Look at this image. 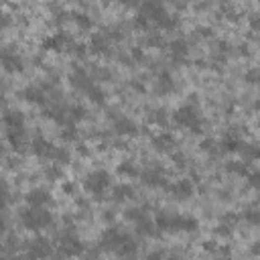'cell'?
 I'll return each instance as SVG.
<instances>
[{
    "instance_id": "obj_6",
    "label": "cell",
    "mask_w": 260,
    "mask_h": 260,
    "mask_svg": "<svg viewBox=\"0 0 260 260\" xmlns=\"http://www.w3.org/2000/svg\"><path fill=\"white\" fill-rule=\"evenodd\" d=\"M83 242L74 234H63L59 238V254L65 258H75L83 252Z\"/></svg>"
},
{
    "instance_id": "obj_12",
    "label": "cell",
    "mask_w": 260,
    "mask_h": 260,
    "mask_svg": "<svg viewBox=\"0 0 260 260\" xmlns=\"http://www.w3.org/2000/svg\"><path fill=\"white\" fill-rule=\"evenodd\" d=\"M25 199H27L29 207H45V205L51 203V195H49V191H47V189H41V187L31 189V191L25 195Z\"/></svg>"
},
{
    "instance_id": "obj_45",
    "label": "cell",
    "mask_w": 260,
    "mask_h": 260,
    "mask_svg": "<svg viewBox=\"0 0 260 260\" xmlns=\"http://www.w3.org/2000/svg\"><path fill=\"white\" fill-rule=\"evenodd\" d=\"M203 250H207V252H214V250H218V246H216V242H212V240H207V242H203Z\"/></svg>"
},
{
    "instance_id": "obj_1",
    "label": "cell",
    "mask_w": 260,
    "mask_h": 260,
    "mask_svg": "<svg viewBox=\"0 0 260 260\" xmlns=\"http://www.w3.org/2000/svg\"><path fill=\"white\" fill-rule=\"evenodd\" d=\"M157 228L161 232H195L199 228V222L189 216H169L161 214L157 216Z\"/></svg>"
},
{
    "instance_id": "obj_7",
    "label": "cell",
    "mask_w": 260,
    "mask_h": 260,
    "mask_svg": "<svg viewBox=\"0 0 260 260\" xmlns=\"http://www.w3.org/2000/svg\"><path fill=\"white\" fill-rule=\"evenodd\" d=\"M126 236H128L126 232L118 230V228H108L106 232L102 234V238H100V248L102 250H108V252H116L120 248V244L124 242Z\"/></svg>"
},
{
    "instance_id": "obj_50",
    "label": "cell",
    "mask_w": 260,
    "mask_h": 260,
    "mask_svg": "<svg viewBox=\"0 0 260 260\" xmlns=\"http://www.w3.org/2000/svg\"><path fill=\"white\" fill-rule=\"evenodd\" d=\"M252 27L254 29H260V19H256V16H254V19H252Z\"/></svg>"
},
{
    "instance_id": "obj_49",
    "label": "cell",
    "mask_w": 260,
    "mask_h": 260,
    "mask_svg": "<svg viewBox=\"0 0 260 260\" xmlns=\"http://www.w3.org/2000/svg\"><path fill=\"white\" fill-rule=\"evenodd\" d=\"M250 250H252V254H254V256H260V242L252 244V248H250Z\"/></svg>"
},
{
    "instance_id": "obj_29",
    "label": "cell",
    "mask_w": 260,
    "mask_h": 260,
    "mask_svg": "<svg viewBox=\"0 0 260 260\" xmlns=\"http://www.w3.org/2000/svg\"><path fill=\"white\" fill-rule=\"evenodd\" d=\"M226 171L228 173H234V175H240V177H248L250 173H248V169H246V165L244 163H240V161H234V163H228L226 165Z\"/></svg>"
},
{
    "instance_id": "obj_32",
    "label": "cell",
    "mask_w": 260,
    "mask_h": 260,
    "mask_svg": "<svg viewBox=\"0 0 260 260\" xmlns=\"http://www.w3.org/2000/svg\"><path fill=\"white\" fill-rule=\"evenodd\" d=\"M75 23H77V27H81L83 31H85V29H92V25H94V21L90 19L88 14H83V12H81V14H75Z\"/></svg>"
},
{
    "instance_id": "obj_41",
    "label": "cell",
    "mask_w": 260,
    "mask_h": 260,
    "mask_svg": "<svg viewBox=\"0 0 260 260\" xmlns=\"http://www.w3.org/2000/svg\"><path fill=\"white\" fill-rule=\"evenodd\" d=\"M216 234H218V236H230V234H232V226H228V223L222 222L220 226L216 228Z\"/></svg>"
},
{
    "instance_id": "obj_26",
    "label": "cell",
    "mask_w": 260,
    "mask_h": 260,
    "mask_svg": "<svg viewBox=\"0 0 260 260\" xmlns=\"http://www.w3.org/2000/svg\"><path fill=\"white\" fill-rule=\"evenodd\" d=\"M112 197H114V201L132 199V197H134V189H132L130 185H116L114 191H112Z\"/></svg>"
},
{
    "instance_id": "obj_28",
    "label": "cell",
    "mask_w": 260,
    "mask_h": 260,
    "mask_svg": "<svg viewBox=\"0 0 260 260\" xmlns=\"http://www.w3.org/2000/svg\"><path fill=\"white\" fill-rule=\"evenodd\" d=\"M118 173L120 175H124V177H136V175H141V171L136 169V165L134 163H130V161H122L118 165Z\"/></svg>"
},
{
    "instance_id": "obj_21",
    "label": "cell",
    "mask_w": 260,
    "mask_h": 260,
    "mask_svg": "<svg viewBox=\"0 0 260 260\" xmlns=\"http://www.w3.org/2000/svg\"><path fill=\"white\" fill-rule=\"evenodd\" d=\"M23 98L31 104H37V106H45L47 104V98H45V92L37 85H29V88L23 92Z\"/></svg>"
},
{
    "instance_id": "obj_51",
    "label": "cell",
    "mask_w": 260,
    "mask_h": 260,
    "mask_svg": "<svg viewBox=\"0 0 260 260\" xmlns=\"http://www.w3.org/2000/svg\"><path fill=\"white\" fill-rule=\"evenodd\" d=\"M6 260H29L27 256H12V258H6Z\"/></svg>"
},
{
    "instance_id": "obj_4",
    "label": "cell",
    "mask_w": 260,
    "mask_h": 260,
    "mask_svg": "<svg viewBox=\"0 0 260 260\" xmlns=\"http://www.w3.org/2000/svg\"><path fill=\"white\" fill-rule=\"evenodd\" d=\"M112 185V179H110V173L108 171H92L88 177L83 181V189L88 193H92L94 197H102L104 193L110 189Z\"/></svg>"
},
{
    "instance_id": "obj_37",
    "label": "cell",
    "mask_w": 260,
    "mask_h": 260,
    "mask_svg": "<svg viewBox=\"0 0 260 260\" xmlns=\"http://www.w3.org/2000/svg\"><path fill=\"white\" fill-rule=\"evenodd\" d=\"M88 96H90V100H92V102H96V104H102V102H104V92L98 88V85H94V88L90 90V94H88Z\"/></svg>"
},
{
    "instance_id": "obj_2",
    "label": "cell",
    "mask_w": 260,
    "mask_h": 260,
    "mask_svg": "<svg viewBox=\"0 0 260 260\" xmlns=\"http://www.w3.org/2000/svg\"><path fill=\"white\" fill-rule=\"evenodd\" d=\"M173 118H175V122L179 126L187 128L189 132L199 134L203 130V118H201L199 110L193 106V104H185V106H181L179 110H175Z\"/></svg>"
},
{
    "instance_id": "obj_10",
    "label": "cell",
    "mask_w": 260,
    "mask_h": 260,
    "mask_svg": "<svg viewBox=\"0 0 260 260\" xmlns=\"http://www.w3.org/2000/svg\"><path fill=\"white\" fill-rule=\"evenodd\" d=\"M69 79H72V85H74V88L79 90V92H83V94H90V90L96 85V83L90 79V75L85 74L81 67H75V69H74V74H72V77H69Z\"/></svg>"
},
{
    "instance_id": "obj_34",
    "label": "cell",
    "mask_w": 260,
    "mask_h": 260,
    "mask_svg": "<svg viewBox=\"0 0 260 260\" xmlns=\"http://www.w3.org/2000/svg\"><path fill=\"white\" fill-rule=\"evenodd\" d=\"M242 152L246 154L248 159H260V147H252V145H244V149H242Z\"/></svg>"
},
{
    "instance_id": "obj_20",
    "label": "cell",
    "mask_w": 260,
    "mask_h": 260,
    "mask_svg": "<svg viewBox=\"0 0 260 260\" xmlns=\"http://www.w3.org/2000/svg\"><path fill=\"white\" fill-rule=\"evenodd\" d=\"M2 120L6 128H25V114L21 110H6Z\"/></svg>"
},
{
    "instance_id": "obj_16",
    "label": "cell",
    "mask_w": 260,
    "mask_h": 260,
    "mask_svg": "<svg viewBox=\"0 0 260 260\" xmlns=\"http://www.w3.org/2000/svg\"><path fill=\"white\" fill-rule=\"evenodd\" d=\"M169 47H171V59L175 61V63H185V59H187V55H189L187 43H185L183 39H175Z\"/></svg>"
},
{
    "instance_id": "obj_36",
    "label": "cell",
    "mask_w": 260,
    "mask_h": 260,
    "mask_svg": "<svg viewBox=\"0 0 260 260\" xmlns=\"http://www.w3.org/2000/svg\"><path fill=\"white\" fill-rule=\"evenodd\" d=\"M244 79H246L248 83H260V67L250 69V72L244 75Z\"/></svg>"
},
{
    "instance_id": "obj_25",
    "label": "cell",
    "mask_w": 260,
    "mask_h": 260,
    "mask_svg": "<svg viewBox=\"0 0 260 260\" xmlns=\"http://www.w3.org/2000/svg\"><path fill=\"white\" fill-rule=\"evenodd\" d=\"M136 230H138V234H143V236H157L159 234L157 223L150 222L149 218H143L141 222H136Z\"/></svg>"
},
{
    "instance_id": "obj_8",
    "label": "cell",
    "mask_w": 260,
    "mask_h": 260,
    "mask_svg": "<svg viewBox=\"0 0 260 260\" xmlns=\"http://www.w3.org/2000/svg\"><path fill=\"white\" fill-rule=\"evenodd\" d=\"M57 149H59V147H55L53 143H49L47 138H43V136L33 138V143H31L33 154H37L39 159H55Z\"/></svg>"
},
{
    "instance_id": "obj_48",
    "label": "cell",
    "mask_w": 260,
    "mask_h": 260,
    "mask_svg": "<svg viewBox=\"0 0 260 260\" xmlns=\"http://www.w3.org/2000/svg\"><path fill=\"white\" fill-rule=\"evenodd\" d=\"M149 45H163V39L161 37H150L149 39Z\"/></svg>"
},
{
    "instance_id": "obj_52",
    "label": "cell",
    "mask_w": 260,
    "mask_h": 260,
    "mask_svg": "<svg viewBox=\"0 0 260 260\" xmlns=\"http://www.w3.org/2000/svg\"><path fill=\"white\" fill-rule=\"evenodd\" d=\"M63 191H69V193H72V191H74V187L67 183V185H63Z\"/></svg>"
},
{
    "instance_id": "obj_38",
    "label": "cell",
    "mask_w": 260,
    "mask_h": 260,
    "mask_svg": "<svg viewBox=\"0 0 260 260\" xmlns=\"http://www.w3.org/2000/svg\"><path fill=\"white\" fill-rule=\"evenodd\" d=\"M248 183H250L254 189H258V191H260V171L250 173V175H248Z\"/></svg>"
},
{
    "instance_id": "obj_15",
    "label": "cell",
    "mask_w": 260,
    "mask_h": 260,
    "mask_svg": "<svg viewBox=\"0 0 260 260\" xmlns=\"http://www.w3.org/2000/svg\"><path fill=\"white\" fill-rule=\"evenodd\" d=\"M143 183L149 187H165V171L163 169H147L143 173Z\"/></svg>"
},
{
    "instance_id": "obj_56",
    "label": "cell",
    "mask_w": 260,
    "mask_h": 260,
    "mask_svg": "<svg viewBox=\"0 0 260 260\" xmlns=\"http://www.w3.org/2000/svg\"><path fill=\"white\" fill-rule=\"evenodd\" d=\"M218 260H228V258H218Z\"/></svg>"
},
{
    "instance_id": "obj_54",
    "label": "cell",
    "mask_w": 260,
    "mask_h": 260,
    "mask_svg": "<svg viewBox=\"0 0 260 260\" xmlns=\"http://www.w3.org/2000/svg\"><path fill=\"white\" fill-rule=\"evenodd\" d=\"M167 260H183V258H179V256H175V254H171Z\"/></svg>"
},
{
    "instance_id": "obj_24",
    "label": "cell",
    "mask_w": 260,
    "mask_h": 260,
    "mask_svg": "<svg viewBox=\"0 0 260 260\" xmlns=\"http://www.w3.org/2000/svg\"><path fill=\"white\" fill-rule=\"evenodd\" d=\"M157 92H159V94H163V96H167V94H171V92H175V81H173V77H171L167 72L159 75V81H157Z\"/></svg>"
},
{
    "instance_id": "obj_46",
    "label": "cell",
    "mask_w": 260,
    "mask_h": 260,
    "mask_svg": "<svg viewBox=\"0 0 260 260\" xmlns=\"http://www.w3.org/2000/svg\"><path fill=\"white\" fill-rule=\"evenodd\" d=\"M173 159H175L177 167H179V165H181V167L185 165V157H183V154H177V152H175V154H173Z\"/></svg>"
},
{
    "instance_id": "obj_30",
    "label": "cell",
    "mask_w": 260,
    "mask_h": 260,
    "mask_svg": "<svg viewBox=\"0 0 260 260\" xmlns=\"http://www.w3.org/2000/svg\"><path fill=\"white\" fill-rule=\"evenodd\" d=\"M61 138H63V141H77L75 124H65L63 130H61Z\"/></svg>"
},
{
    "instance_id": "obj_33",
    "label": "cell",
    "mask_w": 260,
    "mask_h": 260,
    "mask_svg": "<svg viewBox=\"0 0 260 260\" xmlns=\"http://www.w3.org/2000/svg\"><path fill=\"white\" fill-rule=\"evenodd\" d=\"M143 218H147V214H145L143 210H138V207H130V210H126V220L141 222Z\"/></svg>"
},
{
    "instance_id": "obj_3",
    "label": "cell",
    "mask_w": 260,
    "mask_h": 260,
    "mask_svg": "<svg viewBox=\"0 0 260 260\" xmlns=\"http://www.w3.org/2000/svg\"><path fill=\"white\" fill-rule=\"evenodd\" d=\"M21 222L27 230L39 232L53 222V216H51V212H47L45 207H27V210L21 212Z\"/></svg>"
},
{
    "instance_id": "obj_53",
    "label": "cell",
    "mask_w": 260,
    "mask_h": 260,
    "mask_svg": "<svg viewBox=\"0 0 260 260\" xmlns=\"http://www.w3.org/2000/svg\"><path fill=\"white\" fill-rule=\"evenodd\" d=\"M77 150H79V152H83V154H88V149H85L83 145H79V147H77Z\"/></svg>"
},
{
    "instance_id": "obj_14",
    "label": "cell",
    "mask_w": 260,
    "mask_h": 260,
    "mask_svg": "<svg viewBox=\"0 0 260 260\" xmlns=\"http://www.w3.org/2000/svg\"><path fill=\"white\" fill-rule=\"evenodd\" d=\"M114 132L122 134V136H134V134H138V126L134 120H130L126 116H118L114 120Z\"/></svg>"
},
{
    "instance_id": "obj_35",
    "label": "cell",
    "mask_w": 260,
    "mask_h": 260,
    "mask_svg": "<svg viewBox=\"0 0 260 260\" xmlns=\"http://www.w3.org/2000/svg\"><path fill=\"white\" fill-rule=\"evenodd\" d=\"M244 220L248 223H254V226H258V223H260V210H248V212H244Z\"/></svg>"
},
{
    "instance_id": "obj_23",
    "label": "cell",
    "mask_w": 260,
    "mask_h": 260,
    "mask_svg": "<svg viewBox=\"0 0 260 260\" xmlns=\"http://www.w3.org/2000/svg\"><path fill=\"white\" fill-rule=\"evenodd\" d=\"M220 147H222L223 152H238V150L244 149V143H242L236 134H226L223 136V141L220 143Z\"/></svg>"
},
{
    "instance_id": "obj_17",
    "label": "cell",
    "mask_w": 260,
    "mask_h": 260,
    "mask_svg": "<svg viewBox=\"0 0 260 260\" xmlns=\"http://www.w3.org/2000/svg\"><path fill=\"white\" fill-rule=\"evenodd\" d=\"M152 147L161 152H169V150H173V147H175V136L171 132H161L152 138Z\"/></svg>"
},
{
    "instance_id": "obj_39",
    "label": "cell",
    "mask_w": 260,
    "mask_h": 260,
    "mask_svg": "<svg viewBox=\"0 0 260 260\" xmlns=\"http://www.w3.org/2000/svg\"><path fill=\"white\" fill-rule=\"evenodd\" d=\"M47 177L49 179H55V177H61V165H53V167H49L47 169Z\"/></svg>"
},
{
    "instance_id": "obj_13",
    "label": "cell",
    "mask_w": 260,
    "mask_h": 260,
    "mask_svg": "<svg viewBox=\"0 0 260 260\" xmlns=\"http://www.w3.org/2000/svg\"><path fill=\"white\" fill-rule=\"evenodd\" d=\"M193 181L191 179H179L177 183H173L169 187V191L173 193V197H177V199H187V197H191L193 195Z\"/></svg>"
},
{
    "instance_id": "obj_40",
    "label": "cell",
    "mask_w": 260,
    "mask_h": 260,
    "mask_svg": "<svg viewBox=\"0 0 260 260\" xmlns=\"http://www.w3.org/2000/svg\"><path fill=\"white\" fill-rule=\"evenodd\" d=\"M167 258H169V254L165 250H154L147 256V260H167Z\"/></svg>"
},
{
    "instance_id": "obj_42",
    "label": "cell",
    "mask_w": 260,
    "mask_h": 260,
    "mask_svg": "<svg viewBox=\"0 0 260 260\" xmlns=\"http://www.w3.org/2000/svg\"><path fill=\"white\" fill-rule=\"evenodd\" d=\"M216 147H218L216 141H203V143H201V149H203L205 152H216V150H218Z\"/></svg>"
},
{
    "instance_id": "obj_27",
    "label": "cell",
    "mask_w": 260,
    "mask_h": 260,
    "mask_svg": "<svg viewBox=\"0 0 260 260\" xmlns=\"http://www.w3.org/2000/svg\"><path fill=\"white\" fill-rule=\"evenodd\" d=\"M85 116H88V110H85L83 106H74L67 110V124H75L79 122V120H83Z\"/></svg>"
},
{
    "instance_id": "obj_31",
    "label": "cell",
    "mask_w": 260,
    "mask_h": 260,
    "mask_svg": "<svg viewBox=\"0 0 260 260\" xmlns=\"http://www.w3.org/2000/svg\"><path fill=\"white\" fill-rule=\"evenodd\" d=\"M57 165H63V163H69L72 161V154H69V150L67 149H57V152H55V159H53Z\"/></svg>"
},
{
    "instance_id": "obj_11",
    "label": "cell",
    "mask_w": 260,
    "mask_h": 260,
    "mask_svg": "<svg viewBox=\"0 0 260 260\" xmlns=\"http://www.w3.org/2000/svg\"><path fill=\"white\" fill-rule=\"evenodd\" d=\"M2 65L8 74H14V72H23L25 69V63H23V57L16 55V51H10V49H4L2 51Z\"/></svg>"
},
{
    "instance_id": "obj_19",
    "label": "cell",
    "mask_w": 260,
    "mask_h": 260,
    "mask_svg": "<svg viewBox=\"0 0 260 260\" xmlns=\"http://www.w3.org/2000/svg\"><path fill=\"white\" fill-rule=\"evenodd\" d=\"M6 141L14 150L25 149V128H6Z\"/></svg>"
},
{
    "instance_id": "obj_22",
    "label": "cell",
    "mask_w": 260,
    "mask_h": 260,
    "mask_svg": "<svg viewBox=\"0 0 260 260\" xmlns=\"http://www.w3.org/2000/svg\"><path fill=\"white\" fill-rule=\"evenodd\" d=\"M90 49L94 51V53H106V51L110 49V37L108 35H104V33H96L92 37Z\"/></svg>"
},
{
    "instance_id": "obj_18",
    "label": "cell",
    "mask_w": 260,
    "mask_h": 260,
    "mask_svg": "<svg viewBox=\"0 0 260 260\" xmlns=\"http://www.w3.org/2000/svg\"><path fill=\"white\" fill-rule=\"evenodd\" d=\"M136 252H138V244H136V240H134L130 234L124 238V242H122V244H120V248L116 250V254H118L120 258H124V260L134 258Z\"/></svg>"
},
{
    "instance_id": "obj_44",
    "label": "cell",
    "mask_w": 260,
    "mask_h": 260,
    "mask_svg": "<svg viewBox=\"0 0 260 260\" xmlns=\"http://www.w3.org/2000/svg\"><path fill=\"white\" fill-rule=\"evenodd\" d=\"M85 49H88V47H85L83 43H81V45H79V43L74 45V51H75V55H77V57H83V55H85Z\"/></svg>"
},
{
    "instance_id": "obj_43",
    "label": "cell",
    "mask_w": 260,
    "mask_h": 260,
    "mask_svg": "<svg viewBox=\"0 0 260 260\" xmlns=\"http://www.w3.org/2000/svg\"><path fill=\"white\" fill-rule=\"evenodd\" d=\"M165 114H167L165 110H157V112H154V116H152L154 122H157V124H165L167 122V116Z\"/></svg>"
},
{
    "instance_id": "obj_55",
    "label": "cell",
    "mask_w": 260,
    "mask_h": 260,
    "mask_svg": "<svg viewBox=\"0 0 260 260\" xmlns=\"http://www.w3.org/2000/svg\"><path fill=\"white\" fill-rule=\"evenodd\" d=\"M256 110H260V102H256Z\"/></svg>"
},
{
    "instance_id": "obj_5",
    "label": "cell",
    "mask_w": 260,
    "mask_h": 260,
    "mask_svg": "<svg viewBox=\"0 0 260 260\" xmlns=\"http://www.w3.org/2000/svg\"><path fill=\"white\" fill-rule=\"evenodd\" d=\"M53 254V246H51V242L43 236L31 240L27 244V258L29 260H45Z\"/></svg>"
},
{
    "instance_id": "obj_9",
    "label": "cell",
    "mask_w": 260,
    "mask_h": 260,
    "mask_svg": "<svg viewBox=\"0 0 260 260\" xmlns=\"http://www.w3.org/2000/svg\"><path fill=\"white\" fill-rule=\"evenodd\" d=\"M74 45L75 43L69 39L65 33H55L53 37L43 41V49H47V51H72Z\"/></svg>"
},
{
    "instance_id": "obj_47",
    "label": "cell",
    "mask_w": 260,
    "mask_h": 260,
    "mask_svg": "<svg viewBox=\"0 0 260 260\" xmlns=\"http://www.w3.org/2000/svg\"><path fill=\"white\" fill-rule=\"evenodd\" d=\"M132 55H134V59H138V61H141V59L145 57V53H143V51L138 49V47H136V49H132Z\"/></svg>"
}]
</instances>
